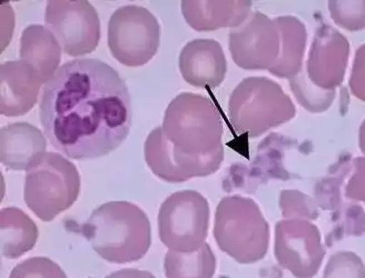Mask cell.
<instances>
[{
	"mask_svg": "<svg viewBox=\"0 0 365 278\" xmlns=\"http://www.w3.org/2000/svg\"><path fill=\"white\" fill-rule=\"evenodd\" d=\"M106 278H156V276L148 271L135 269V268H126L120 271L114 272Z\"/></svg>",
	"mask_w": 365,
	"mask_h": 278,
	"instance_id": "ffe728a7",
	"label": "cell"
},
{
	"mask_svg": "<svg viewBox=\"0 0 365 278\" xmlns=\"http://www.w3.org/2000/svg\"><path fill=\"white\" fill-rule=\"evenodd\" d=\"M223 125L205 97L182 94L166 109L163 127L146 139L144 155L153 174L182 182L217 172L224 160Z\"/></svg>",
	"mask_w": 365,
	"mask_h": 278,
	"instance_id": "7a4b0ae2",
	"label": "cell"
},
{
	"mask_svg": "<svg viewBox=\"0 0 365 278\" xmlns=\"http://www.w3.org/2000/svg\"><path fill=\"white\" fill-rule=\"evenodd\" d=\"M160 43V24L145 7L124 6L109 19V51L124 66H144L156 55Z\"/></svg>",
	"mask_w": 365,
	"mask_h": 278,
	"instance_id": "52a82bcc",
	"label": "cell"
},
{
	"mask_svg": "<svg viewBox=\"0 0 365 278\" xmlns=\"http://www.w3.org/2000/svg\"><path fill=\"white\" fill-rule=\"evenodd\" d=\"M9 278H68L61 266L47 257H31L14 267Z\"/></svg>",
	"mask_w": 365,
	"mask_h": 278,
	"instance_id": "d6986e66",
	"label": "cell"
},
{
	"mask_svg": "<svg viewBox=\"0 0 365 278\" xmlns=\"http://www.w3.org/2000/svg\"><path fill=\"white\" fill-rule=\"evenodd\" d=\"M323 278H365V265L352 252H339L331 256Z\"/></svg>",
	"mask_w": 365,
	"mask_h": 278,
	"instance_id": "ac0fdd59",
	"label": "cell"
},
{
	"mask_svg": "<svg viewBox=\"0 0 365 278\" xmlns=\"http://www.w3.org/2000/svg\"><path fill=\"white\" fill-rule=\"evenodd\" d=\"M210 205L194 190H182L166 198L158 212V234L170 250L190 253L205 244Z\"/></svg>",
	"mask_w": 365,
	"mask_h": 278,
	"instance_id": "8992f818",
	"label": "cell"
},
{
	"mask_svg": "<svg viewBox=\"0 0 365 278\" xmlns=\"http://www.w3.org/2000/svg\"><path fill=\"white\" fill-rule=\"evenodd\" d=\"M275 234L277 263L294 277H314L325 256L319 230L307 222L285 220L277 222Z\"/></svg>",
	"mask_w": 365,
	"mask_h": 278,
	"instance_id": "9c48e42d",
	"label": "cell"
},
{
	"mask_svg": "<svg viewBox=\"0 0 365 278\" xmlns=\"http://www.w3.org/2000/svg\"><path fill=\"white\" fill-rule=\"evenodd\" d=\"M180 69L192 86H220L226 73V59L221 45L210 39L187 43L180 56Z\"/></svg>",
	"mask_w": 365,
	"mask_h": 278,
	"instance_id": "7c38bea8",
	"label": "cell"
},
{
	"mask_svg": "<svg viewBox=\"0 0 365 278\" xmlns=\"http://www.w3.org/2000/svg\"><path fill=\"white\" fill-rule=\"evenodd\" d=\"M81 187L76 166L61 155L47 153L27 170L24 200L39 220L51 222L74 205Z\"/></svg>",
	"mask_w": 365,
	"mask_h": 278,
	"instance_id": "5b68a950",
	"label": "cell"
},
{
	"mask_svg": "<svg viewBox=\"0 0 365 278\" xmlns=\"http://www.w3.org/2000/svg\"><path fill=\"white\" fill-rule=\"evenodd\" d=\"M250 1H182L186 21L198 31H217L243 23L249 14Z\"/></svg>",
	"mask_w": 365,
	"mask_h": 278,
	"instance_id": "9a60e30c",
	"label": "cell"
},
{
	"mask_svg": "<svg viewBox=\"0 0 365 278\" xmlns=\"http://www.w3.org/2000/svg\"><path fill=\"white\" fill-rule=\"evenodd\" d=\"M215 272L216 257L207 243L190 253L168 250L164 261L166 278H213Z\"/></svg>",
	"mask_w": 365,
	"mask_h": 278,
	"instance_id": "e0dca14e",
	"label": "cell"
},
{
	"mask_svg": "<svg viewBox=\"0 0 365 278\" xmlns=\"http://www.w3.org/2000/svg\"><path fill=\"white\" fill-rule=\"evenodd\" d=\"M41 129L29 123H14L0 130V160L11 170H29L47 153Z\"/></svg>",
	"mask_w": 365,
	"mask_h": 278,
	"instance_id": "4fadbf2b",
	"label": "cell"
},
{
	"mask_svg": "<svg viewBox=\"0 0 365 278\" xmlns=\"http://www.w3.org/2000/svg\"><path fill=\"white\" fill-rule=\"evenodd\" d=\"M45 21L67 55H88L98 47L101 21L94 6L86 0L48 1Z\"/></svg>",
	"mask_w": 365,
	"mask_h": 278,
	"instance_id": "ba28073f",
	"label": "cell"
},
{
	"mask_svg": "<svg viewBox=\"0 0 365 278\" xmlns=\"http://www.w3.org/2000/svg\"><path fill=\"white\" fill-rule=\"evenodd\" d=\"M39 117L58 152L71 160H93L110 154L126 140L132 99L113 67L99 59H74L46 83Z\"/></svg>",
	"mask_w": 365,
	"mask_h": 278,
	"instance_id": "6da1fadb",
	"label": "cell"
},
{
	"mask_svg": "<svg viewBox=\"0 0 365 278\" xmlns=\"http://www.w3.org/2000/svg\"><path fill=\"white\" fill-rule=\"evenodd\" d=\"M269 83L264 78H247L233 91L230 101V117L237 132L257 137L269 126Z\"/></svg>",
	"mask_w": 365,
	"mask_h": 278,
	"instance_id": "8fae6325",
	"label": "cell"
},
{
	"mask_svg": "<svg viewBox=\"0 0 365 278\" xmlns=\"http://www.w3.org/2000/svg\"><path fill=\"white\" fill-rule=\"evenodd\" d=\"M214 237L220 249L237 263L254 264L267 255L269 225L257 202L242 196H231L218 204Z\"/></svg>",
	"mask_w": 365,
	"mask_h": 278,
	"instance_id": "277c9868",
	"label": "cell"
},
{
	"mask_svg": "<svg viewBox=\"0 0 365 278\" xmlns=\"http://www.w3.org/2000/svg\"><path fill=\"white\" fill-rule=\"evenodd\" d=\"M93 249L112 264L142 259L152 245L148 215L130 202H109L91 212L81 227Z\"/></svg>",
	"mask_w": 365,
	"mask_h": 278,
	"instance_id": "3957f363",
	"label": "cell"
},
{
	"mask_svg": "<svg viewBox=\"0 0 365 278\" xmlns=\"http://www.w3.org/2000/svg\"><path fill=\"white\" fill-rule=\"evenodd\" d=\"M61 51L58 41L48 28L31 25L21 34V61L37 71L43 83H48L58 71Z\"/></svg>",
	"mask_w": 365,
	"mask_h": 278,
	"instance_id": "5bb4252c",
	"label": "cell"
},
{
	"mask_svg": "<svg viewBox=\"0 0 365 278\" xmlns=\"http://www.w3.org/2000/svg\"><path fill=\"white\" fill-rule=\"evenodd\" d=\"M43 85L37 71L23 61H6L0 66V114H27L38 101Z\"/></svg>",
	"mask_w": 365,
	"mask_h": 278,
	"instance_id": "30bf717a",
	"label": "cell"
},
{
	"mask_svg": "<svg viewBox=\"0 0 365 278\" xmlns=\"http://www.w3.org/2000/svg\"><path fill=\"white\" fill-rule=\"evenodd\" d=\"M38 227L27 214L16 207L0 212V243L1 254L9 259H17L35 247Z\"/></svg>",
	"mask_w": 365,
	"mask_h": 278,
	"instance_id": "2e32d148",
	"label": "cell"
}]
</instances>
